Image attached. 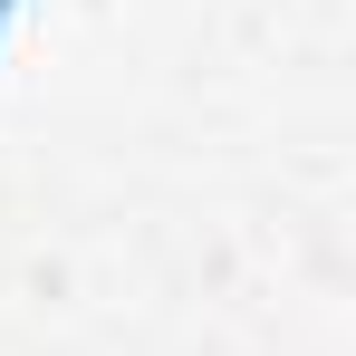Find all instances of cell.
I'll list each match as a JSON object with an SVG mask.
<instances>
[{"instance_id": "cell-1", "label": "cell", "mask_w": 356, "mask_h": 356, "mask_svg": "<svg viewBox=\"0 0 356 356\" xmlns=\"http://www.w3.org/2000/svg\"><path fill=\"white\" fill-rule=\"evenodd\" d=\"M10 19H19V0H0V39H10Z\"/></svg>"}]
</instances>
